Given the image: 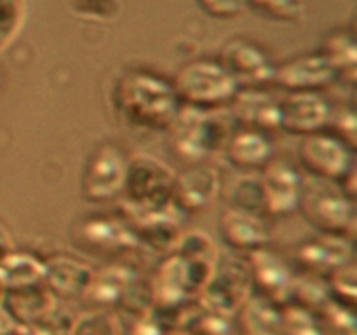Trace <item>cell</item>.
<instances>
[{
  "instance_id": "cell-35",
  "label": "cell",
  "mask_w": 357,
  "mask_h": 335,
  "mask_svg": "<svg viewBox=\"0 0 357 335\" xmlns=\"http://www.w3.org/2000/svg\"><path fill=\"white\" fill-rule=\"evenodd\" d=\"M282 335H321L317 314L293 304L282 307Z\"/></svg>"
},
{
  "instance_id": "cell-42",
  "label": "cell",
  "mask_w": 357,
  "mask_h": 335,
  "mask_svg": "<svg viewBox=\"0 0 357 335\" xmlns=\"http://www.w3.org/2000/svg\"><path fill=\"white\" fill-rule=\"evenodd\" d=\"M2 87H3V73L0 70V93H2Z\"/></svg>"
},
{
  "instance_id": "cell-6",
  "label": "cell",
  "mask_w": 357,
  "mask_h": 335,
  "mask_svg": "<svg viewBox=\"0 0 357 335\" xmlns=\"http://www.w3.org/2000/svg\"><path fill=\"white\" fill-rule=\"evenodd\" d=\"M251 292L253 288L246 257L220 253L215 271L199 295L197 304L208 313L232 318L253 295Z\"/></svg>"
},
{
  "instance_id": "cell-40",
  "label": "cell",
  "mask_w": 357,
  "mask_h": 335,
  "mask_svg": "<svg viewBox=\"0 0 357 335\" xmlns=\"http://www.w3.org/2000/svg\"><path fill=\"white\" fill-rule=\"evenodd\" d=\"M14 250L13 237H10V232L7 230V227L0 222V262Z\"/></svg>"
},
{
  "instance_id": "cell-39",
  "label": "cell",
  "mask_w": 357,
  "mask_h": 335,
  "mask_svg": "<svg viewBox=\"0 0 357 335\" xmlns=\"http://www.w3.org/2000/svg\"><path fill=\"white\" fill-rule=\"evenodd\" d=\"M169 330L162 325V321L155 316L153 313L145 314L131 320V327H129L128 334L124 335H167Z\"/></svg>"
},
{
  "instance_id": "cell-23",
  "label": "cell",
  "mask_w": 357,
  "mask_h": 335,
  "mask_svg": "<svg viewBox=\"0 0 357 335\" xmlns=\"http://www.w3.org/2000/svg\"><path fill=\"white\" fill-rule=\"evenodd\" d=\"M0 306L21 328H28L56 306V299L42 285L6 290Z\"/></svg>"
},
{
  "instance_id": "cell-32",
  "label": "cell",
  "mask_w": 357,
  "mask_h": 335,
  "mask_svg": "<svg viewBox=\"0 0 357 335\" xmlns=\"http://www.w3.org/2000/svg\"><path fill=\"white\" fill-rule=\"evenodd\" d=\"M77 320L79 318H75L72 311L56 304L45 316L35 321L26 330L30 335H73Z\"/></svg>"
},
{
  "instance_id": "cell-41",
  "label": "cell",
  "mask_w": 357,
  "mask_h": 335,
  "mask_svg": "<svg viewBox=\"0 0 357 335\" xmlns=\"http://www.w3.org/2000/svg\"><path fill=\"white\" fill-rule=\"evenodd\" d=\"M3 335H30V334H28V330H26V328L16 327V328H13V330L6 332V334H3Z\"/></svg>"
},
{
  "instance_id": "cell-16",
  "label": "cell",
  "mask_w": 357,
  "mask_h": 335,
  "mask_svg": "<svg viewBox=\"0 0 357 335\" xmlns=\"http://www.w3.org/2000/svg\"><path fill=\"white\" fill-rule=\"evenodd\" d=\"M220 236L232 251L250 255L271 246L272 227L267 216L229 206L220 215Z\"/></svg>"
},
{
  "instance_id": "cell-33",
  "label": "cell",
  "mask_w": 357,
  "mask_h": 335,
  "mask_svg": "<svg viewBox=\"0 0 357 335\" xmlns=\"http://www.w3.org/2000/svg\"><path fill=\"white\" fill-rule=\"evenodd\" d=\"M73 335H124L122 318L110 311H91L77 320Z\"/></svg>"
},
{
  "instance_id": "cell-24",
  "label": "cell",
  "mask_w": 357,
  "mask_h": 335,
  "mask_svg": "<svg viewBox=\"0 0 357 335\" xmlns=\"http://www.w3.org/2000/svg\"><path fill=\"white\" fill-rule=\"evenodd\" d=\"M45 274V260L31 251L13 250L0 262V283L6 290L42 285Z\"/></svg>"
},
{
  "instance_id": "cell-8",
  "label": "cell",
  "mask_w": 357,
  "mask_h": 335,
  "mask_svg": "<svg viewBox=\"0 0 357 335\" xmlns=\"http://www.w3.org/2000/svg\"><path fill=\"white\" fill-rule=\"evenodd\" d=\"M77 248L98 257H119L138 250L135 230L128 216L94 213L75 220L70 230Z\"/></svg>"
},
{
  "instance_id": "cell-9",
  "label": "cell",
  "mask_w": 357,
  "mask_h": 335,
  "mask_svg": "<svg viewBox=\"0 0 357 335\" xmlns=\"http://www.w3.org/2000/svg\"><path fill=\"white\" fill-rule=\"evenodd\" d=\"M298 159L307 173L326 184L340 185L356 171V149L330 131L303 136Z\"/></svg>"
},
{
  "instance_id": "cell-29",
  "label": "cell",
  "mask_w": 357,
  "mask_h": 335,
  "mask_svg": "<svg viewBox=\"0 0 357 335\" xmlns=\"http://www.w3.org/2000/svg\"><path fill=\"white\" fill-rule=\"evenodd\" d=\"M26 20L24 0H0V54L20 37Z\"/></svg>"
},
{
  "instance_id": "cell-7",
  "label": "cell",
  "mask_w": 357,
  "mask_h": 335,
  "mask_svg": "<svg viewBox=\"0 0 357 335\" xmlns=\"http://www.w3.org/2000/svg\"><path fill=\"white\" fill-rule=\"evenodd\" d=\"M129 168V154L121 145L103 142L93 149L84 164L80 192L84 199L103 204L122 198Z\"/></svg>"
},
{
  "instance_id": "cell-15",
  "label": "cell",
  "mask_w": 357,
  "mask_h": 335,
  "mask_svg": "<svg viewBox=\"0 0 357 335\" xmlns=\"http://www.w3.org/2000/svg\"><path fill=\"white\" fill-rule=\"evenodd\" d=\"M222 192V174L209 164H190L176 173L171 202L181 213H199L209 208Z\"/></svg>"
},
{
  "instance_id": "cell-22",
  "label": "cell",
  "mask_w": 357,
  "mask_h": 335,
  "mask_svg": "<svg viewBox=\"0 0 357 335\" xmlns=\"http://www.w3.org/2000/svg\"><path fill=\"white\" fill-rule=\"evenodd\" d=\"M223 154L227 161L237 170L261 171L268 163L274 161V143L267 133L236 128Z\"/></svg>"
},
{
  "instance_id": "cell-5",
  "label": "cell",
  "mask_w": 357,
  "mask_h": 335,
  "mask_svg": "<svg viewBox=\"0 0 357 335\" xmlns=\"http://www.w3.org/2000/svg\"><path fill=\"white\" fill-rule=\"evenodd\" d=\"M298 211L319 234L347 237L356 241L357 206L340 188H326L323 185L303 184Z\"/></svg>"
},
{
  "instance_id": "cell-19",
  "label": "cell",
  "mask_w": 357,
  "mask_h": 335,
  "mask_svg": "<svg viewBox=\"0 0 357 335\" xmlns=\"http://www.w3.org/2000/svg\"><path fill=\"white\" fill-rule=\"evenodd\" d=\"M227 110L237 128L257 129L267 135L281 129L279 100H275L265 87L239 89Z\"/></svg>"
},
{
  "instance_id": "cell-18",
  "label": "cell",
  "mask_w": 357,
  "mask_h": 335,
  "mask_svg": "<svg viewBox=\"0 0 357 335\" xmlns=\"http://www.w3.org/2000/svg\"><path fill=\"white\" fill-rule=\"evenodd\" d=\"M128 220L135 230L138 248H146L153 253H164V257L176 250L183 236L181 211L173 202L166 208L143 213Z\"/></svg>"
},
{
  "instance_id": "cell-1",
  "label": "cell",
  "mask_w": 357,
  "mask_h": 335,
  "mask_svg": "<svg viewBox=\"0 0 357 335\" xmlns=\"http://www.w3.org/2000/svg\"><path fill=\"white\" fill-rule=\"evenodd\" d=\"M110 101L119 121L136 131H167L181 110L173 82L145 68L121 73Z\"/></svg>"
},
{
  "instance_id": "cell-26",
  "label": "cell",
  "mask_w": 357,
  "mask_h": 335,
  "mask_svg": "<svg viewBox=\"0 0 357 335\" xmlns=\"http://www.w3.org/2000/svg\"><path fill=\"white\" fill-rule=\"evenodd\" d=\"M321 54L337 70L338 82L354 86L357 75V45L352 30H335L324 38Z\"/></svg>"
},
{
  "instance_id": "cell-3",
  "label": "cell",
  "mask_w": 357,
  "mask_h": 335,
  "mask_svg": "<svg viewBox=\"0 0 357 335\" xmlns=\"http://www.w3.org/2000/svg\"><path fill=\"white\" fill-rule=\"evenodd\" d=\"M173 87L181 107L195 110H225L241 87L218 59H195L178 70Z\"/></svg>"
},
{
  "instance_id": "cell-13",
  "label": "cell",
  "mask_w": 357,
  "mask_h": 335,
  "mask_svg": "<svg viewBox=\"0 0 357 335\" xmlns=\"http://www.w3.org/2000/svg\"><path fill=\"white\" fill-rule=\"evenodd\" d=\"M333 105L323 93H288L279 100L281 129L296 136L326 131Z\"/></svg>"
},
{
  "instance_id": "cell-17",
  "label": "cell",
  "mask_w": 357,
  "mask_h": 335,
  "mask_svg": "<svg viewBox=\"0 0 357 335\" xmlns=\"http://www.w3.org/2000/svg\"><path fill=\"white\" fill-rule=\"evenodd\" d=\"M354 241L330 234H317L298 244L295 262L302 272L326 278L337 269L354 262Z\"/></svg>"
},
{
  "instance_id": "cell-31",
  "label": "cell",
  "mask_w": 357,
  "mask_h": 335,
  "mask_svg": "<svg viewBox=\"0 0 357 335\" xmlns=\"http://www.w3.org/2000/svg\"><path fill=\"white\" fill-rule=\"evenodd\" d=\"M317 320L321 335H357L354 309L340 306L333 300L317 314Z\"/></svg>"
},
{
  "instance_id": "cell-25",
  "label": "cell",
  "mask_w": 357,
  "mask_h": 335,
  "mask_svg": "<svg viewBox=\"0 0 357 335\" xmlns=\"http://www.w3.org/2000/svg\"><path fill=\"white\" fill-rule=\"evenodd\" d=\"M237 316L241 335H282V309L260 297L251 295Z\"/></svg>"
},
{
  "instance_id": "cell-14",
  "label": "cell",
  "mask_w": 357,
  "mask_h": 335,
  "mask_svg": "<svg viewBox=\"0 0 357 335\" xmlns=\"http://www.w3.org/2000/svg\"><path fill=\"white\" fill-rule=\"evenodd\" d=\"M338 82L337 70L321 52L296 56L275 68L274 84L288 93H323Z\"/></svg>"
},
{
  "instance_id": "cell-2",
  "label": "cell",
  "mask_w": 357,
  "mask_h": 335,
  "mask_svg": "<svg viewBox=\"0 0 357 335\" xmlns=\"http://www.w3.org/2000/svg\"><path fill=\"white\" fill-rule=\"evenodd\" d=\"M236 128L227 108L204 112L181 107L167 129L171 150L188 164L204 163L215 154H223Z\"/></svg>"
},
{
  "instance_id": "cell-36",
  "label": "cell",
  "mask_w": 357,
  "mask_h": 335,
  "mask_svg": "<svg viewBox=\"0 0 357 335\" xmlns=\"http://www.w3.org/2000/svg\"><path fill=\"white\" fill-rule=\"evenodd\" d=\"M326 131H330L331 135L338 136L342 142H345L349 147L356 149L357 115H356L354 105L345 103V105H338V107H333L330 124H328Z\"/></svg>"
},
{
  "instance_id": "cell-20",
  "label": "cell",
  "mask_w": 357,
  "mask_h": 335,
  "mask_svg": "<svg viewBox=\"0 0 357 335\" xmlns=\"http://www.w3.org/2000/svg\"><path fill=\"white\" fill-rule=\"evenodd\" d=\"M94 278V269L70 255H52L45 260L44 286L54 299H84Z\"/></svg>"
},
{
  "instance_id": "cell-10",
  "label": "cell",
  "mask_w": 357,
  "mask_h": 335,
  "mask_svg": "<svg viewBox=\"0 0 357 335\" xmlns=\"http://www.w3.org/2000/svg\"><path fill=\"white\" fill-rule=\"evenodd\" d=\"M218 61L241 89L274 84L278 65L267 51L250 38H232L223 45Z\"/></svg>"
},
{
  "instance_id": "cell-34",
  "label": "cell",
  "mask_w": 357,
  "mask_h": 335,
  "mask_svg": "<svg viewBox=\"0 0 357 335\" xmlns=\"http://www.w3.org/2000/svg\"><path fill=\"white\" fill-rule=\"evenodd\" d=\"M248 6L253 7L264 17L281 23L300 21L305 14L303 0H248Z\"/></svg>"
},
{
  "instance_id": "cell-21",
  "label": "cell",
  "mask_w": 357,
  "mask_h": 335,
  "mask_svg": "<svg viewBox=\"0 0 357 335\" xmlns=\"http://www.w3.org/2000/svg\"><path fill=\"white\" fill-rule=\"evenodd\" d=\"M138 278V272L128 265H108L94 271V278L84 299L93 311L115 313L128 290Z\"/></svg>"
},
{
  "instance_id": "cell-28",
  "label": "cell",
  "mask_w": 357,
  "mask_h": 335,
  "mask_svg": "<svg viewBox=\"0 0 357 335\" xmlns=\"http://www.w3.org/2000/svg\"><path fill=\"white\" fill-rule=\"evenodd\" d=\"M229 201L230 206L265 216L260 174H246V177L237 178L229 191Z\"/></svg>"
},
{
  "instance_id": "cell-38",
  "label": "cell",
  "mask_w": 357,
  "mask_h": 335,
  "mask_svg": "<svg viewBox=\"0 0 357 335\" xmlns=\"http://www.w3.org/2000/svg\"><path fill=\"white\" fill-rule=\"evenodd\" d=\"M199 7L213 17H236L248 7V0H197Z\"/></svg>"
},
{
  "instance_id": "cell-27",
  "label": "cell",
  "mask_w": 357,
  "mask_h": 335,
  "mask_svg": "<svg viewBox=\"0 0 357 335\" xmlns=\"http://www.w3.org/2000/svg\"><path fill=\"white\" fill-rule=\"evenodd\" d=\"M330 302L331 297L326 285V278L309 274V272L295 274L291 293L293 306H298L302 309L310 311V313L319 314Z\"/></svg>"
},
{
  "instance_id": "cell-37",
  "label": "cell",
  "mask_w": 357,
  "mask_h": 335,
  "mask_svg": "<svg viewBox=\"0 0 357 335\" xmlns=\"http://www.w3.org/2000/svg\"><path fill=\"white\" fill-rule=\"evenodd\" d=\"M70 9L87 21H112L121 14L122 3L121 0H70Z\"/></svg>"
},
{
  "instance_id": "cell-11",
  "label": "cell",
  "mask_w": 357,
  "mask_h": 335,
  "mask_svg": "<svg viewBox=\"0 0 357 335\" xmlns=\"http://www.w3.org/2000/svg\"><path fill=\"white\" fill-rule=\"evenodd\" d=\"M246 262L250 267L251 288L257 292L255 295L281 309L291 304L295 272L281 255L274 253L271 248H264L246 255Z\"/></svg>"
},
{
  "instance_id": "cell-12",
  "label": "cell",
  "mask_w": 357,
  "mask_h": 335,
  "mask_svg": "<svg viewBox=\"0 0 357 335\" xmlns=\"http://www.w3.org/2000/svg\"><path fill=\"white\" fill-rule=\"evenodd\" d=\"M264 208L267 218H284L298 211L303 178L284 161H272L260 171Z\"/></svg>"
},
{
  "instance_id": "cell-30",
  "label": "cell",
  "mask_w": 357,
  "mask_h": 335,
  "mask_svg": "<svg viewBox=\"0 0 357 335\" xmlns=\"http://www.w3.org/2000/svg\"><path fill=\"white\" fill-rule=\"evenodd\" d=\"M326 285L333 302L354 309L357 300V269L356 262L344 265L326 276Z\"/></svg>"
},
{
  "instance_id": "cell-4",
  "label": "cell",
  "mask_w": 357,
  "mask_h": 335,
  "mask_svg": "<svg viewBox=\"0 0 357 335\" xmlns=\"http://www.w3.org/2000/svg\"><path fill=\"white\" fill-rule=\"evenodd\" d=\"M174 178L176 171L159 157L143 152L129 156L128 178L122 194L124 216L135 218L169 206Z\"/></svg>"
}]
</instances>
